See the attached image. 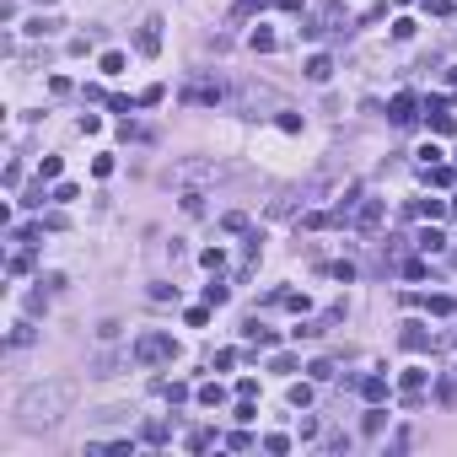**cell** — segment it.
I'll list each match as a JSON object with an SVG mask.
<instances>
[{
  "mask_svg": "<svg viewBox=\"0 0 457 457\" xmlns=\"http://www.w3.org/2000/svg\"><path fill=\"white\" fill-rule=\"evenodd\" d=\"M70 404H76V382H65V376L33 382V388H22V398H17V425L22 431H54V425L70 415Z\"/></svg>",
  "mask_w": 457,
  "mask_h": 457,
  "instance_id": "6da1fadb",
  "label": "cell"
},
{
  "mask_svg": "<svg viewBox=\"0 0 457 457\" xmlns=\"http://www.w3.org/2000/svg\"><path fill=\"white\" fill-rule=\"evenodd\" d=\"M231 108H242V113H248V119H258V113H264V108H269V113H280V108H285V97H280V92H274V86L242 81V86H237V92H231Z\"/></svg>",
  "mask_w": 457,
  "mask_h": 457,
  "instance_id": "7a4b0ae2",
  "label": "cell"
},
{
  "mask_svg": "<svg viewBox=\"0 0 457 457\" xmlns=\"http://www.w3.org/2000/svg\"><path fill=\"white\" fill-rule=\"evenodd\" d=\"M135 360H140V366H167V360H178V339H172V333L167 329H151V333H140V339H135Z\"/></svg>",
  "mask_w": 457,
  "mask_h": 457,
  "instance_id": "3957f363",
  "label": "cell"
},
{
  "mask_svg": "<svg viewBox=\"0 0 457 457\" xmlns=\"http://www.w3.org/2000/svg\"><path fill=\"white\" fill-rule=\"evenodd\" d=\"M339 22H344V0H317L312 17L301 22V38H329Z\"/></svg>",
  "mask_w": 457,
  "mask_h": 457,
  "instance_id": "277c9868",
  "label": "cell"
},
{
  "mask_svg": "<svg viewBox=\"0 0 457 457\" xmlns=\"http://www.w3.org/2000/svg\"><path fill=\"white\" fill-rule=\"evenodd\" d=\"M333 323H344V301H339V307H329L323 317H307V323H296V329H291V339H296V344H301V339H323V333H329Z\"/></svg>",
  "mask_w": 457,
  "mask_h": 457,
  "instance_id": "5b68a950",
  "label": "cell"
},
{
  "mask_svg": "<svg viewBox=\"0 0 457 457\" xmlns=\"http://www.w3.org/2000/svg\"><path fill=\"white\" fill-rule=\"evenodd\" d=\"M398 344H404L409 355H425V350H436V333L425 329V323H415V317H409V323H404V333H398Z\"/></svg>",
  "mask_w": 457,
  "mask_h": 457,
  "instance_id": "8992f818",
  "label": "cell"
},
{
  "mask_svg": "<svg viewBox=\"0 0 457 457\" xmlns=\"http://www.w3.org/2000/svg\"><path fill=\"white\" fill-rule=\"evenodd\" d=\"M183 103L215 108V103H226V92H221V81H188V86H183Z\"/></svg>",
  "mask_w": 457,
  "mask_h": 457,
  "instance_id": "52a82bcc",
  "label": "cell"
},
{
  "mask_svg": "<svg viewBox=\"0 0 457 457\" xmlns=\"http://www.w3.org/2000/svg\"><path fill=\"white\" fill-rule=\"evenodd\" d=\"M382 226V199H366L360 194V205L350 210V231H376Z\"/></svg>",
  "mask_w": 457,
  "mask_h": 457,
  "instance_id": "ba28073f",
  "label": "cell"
},
{
  "mask_svg": "<svg viewBox=\"0 0 457 457\" xmlns=\"http://www.w3.org/2000/svg\"><path fill=\"white\" fill-rule=\"evenodd\" d=\"M135 49H140L146 60H156V54H162V17H146V22H140V33H135Z\"/></svg>",
  "mask_w": 457,
  "mask_h": 457,
  "instance_id": "9c48e42d",
  "label": "cell"
},
{
  "mask_svg": "<svg viewBox=\"0 0 457 457\" xmlns=\"http://www.w3.org/2000/svg\"><path fill=\"white\" fill-rule=\"evenodd\" d=\"M388 119H393L398 129H409L419 119V97H415V92H398L393 103H388Z\"/></svg>",
  "mask_w": 457,
  "mask_h": 457,
  "instance_id": "30bf717a",
  "label": "cell"
},
{
  "mask_svg": "<svg viewBox=\"0 0 457 457\" xmlns=\"http://www.w3.org/2000/svg\"><path fill=\"white\" fill-rule=\"evenodd\" d=\"M140 441H146V447H167V441H172V425H167V419H146V425H140Z\"/></svg>",
  "mask_w": 457,
  "mask_h": 457,
  "instance_id": "8fae6325",
  "label": "cell"
},
{
  "mask_svg": "<svg viewBox=\"0 0 457 457\" xmlns=\"http://www.w3.org/2000/svg\"><path fill=\"white\" fill-rule=\"evenodd\" d=\"M404 301H409V307H431L436 317H447V312H457V301H452V296H404Z\"/></svg>",
  "mask_w": 457,
  "mask_h": 457,
  "instance_id": "7c38bea8",
  "label": "cell"
},
{
  "mask_svg": "<svg viewBox=\"0 0 457 457\" xmlns=\"http://www.w3.org/2000/svg\"><path fill=\"white\" fill-rule=\"evenodd\" d=\"M242 339H248V344H258V350H269V344H274V329H264L258 317H248V323H242Z\"/></svg>",
  "mask_w": 457,
  "mask_h": 457,
  "instance_id": "4fadbf2b",
  "label": "cell"
},
{
  "mask_svg": "<svg viewBox=\"0 0 457 457\" xmlns=\"http://www.w3.org/2000/svg\"><path fill=\"white\" fill-rule=\"evenodd\" d=\"M447 210H452V199H415V205H409V215H425V221H441Z\"/></svg>",
  "mask_w": 457,
  "mask_h": 457,
  "instance_id": "5bb4252c",
  "label": "cell"
},
{
  "mask_svg": "<svg viewBox=\"0 0 457 457\" xmlns=\"http://www.w3.org/2000/svg\"><path fill=\"white\" fill-rule=\"evenodd\" d=\"M355 388H360V398H366V404H382V398H388V376H360Z\"/></svg>",
  "mask_w": 457,
  "mask_h": 457,
  "instance_id": "9a60e30c",
  "label": "cell"
},
{
  "mask_svg": "<svg viewBox=\"0 0 457 457\" xmlns=\"http://www.w3.org/2000/svg\"><path fill=\"white\" fill-rule=\"evenodd\" d=\"M425 183H436V188H452L457 183V172L447 162H425Z\"/></svg>",
  "mask_w": 457,
  "mask_h": 457,
  "instance_id": "2e32d148",
  "label": "cell"
},
{
  "mask_svg": "<svg viewBox=\"0 0 457 457\" xmlns=\"http://www.w3.org/2000/svg\"><path fill=\"white\" fill-rule=\"evenodd\" d=\"M248 43H253V54H274V49H280V38H274L269 27H253Z\"/></svg>",
  "mask_w": 457,
  "mask_h": 457,
  "instance_id": "e0dca14e",
  "label": "cell"
},
{
  "mask_svg": "<svg viewBox=\"0 0 457 457\" xmlns=\"http://www.w3.org/2000/svg\"><path fill=\"white\" fill-rule=\"evenodd\" d=\"M398 382H404V393H425V382H431V372H425V366H409V372L398 376Z\"/></svg>",
  "mask_w": 457,
  "mask_h": 457,
  "instance_id": "ac0fdd59",
  "label": "cell"
},
{
  "mask_svg": "<svg viewBox=\"0 0 457 457\" xmlns=\"http://www.w3.org/2000/svg\"><path fill=\"white\" fill-rule=\"evenodd\" d=\"M60 27H65L60 17H43V11H38L33 22H27V33H33V38H49V33H60Z\"/></svg>",
  "mask_w": 457,
  "mask_h": 457,
  "instance_id": "d6986e66",
  "label": "cell"
},
{
  "mask_svg": "<svg viewBox=\"0 0 457 457\" xmlns=\"http://www.w3.org/2000/svg\"><path fill=\"white\" fill-rule=\"evenodd\" d=\"M199 404H205V409H221V404H226V388H221V382H205V388H199Z\"/></svg>",
  "mask_w": 457,
  "mask_h": 457,
  "instance_id": "ffe728a7",
  "label": "cell"
},
{
  "mask_svg": "<svg viewBox=\"0 0 457 457\" xmlns=\"http://www.w3.org/2000/svg\"><path fill=\"white\" fill-rule=\"evenodd\" d=\"M329 76H333V60L329 54H312L307 60V81H329Z\"/></svg>",
  "mask_w": 457,
  "mask_h": 457,
  "instance_id": "44dd1931",
  "label": "cell"
},
{
  "mask_svg": "<svg viewBox=\"0 0 457 457\" xmlns=\"http://www.w3.org/2000/svg\"><path fill=\"white\" fill-rule=\"evenodd\" d=\"M415 248H419V253H441V248H447V237H441L436 226H425V231L415 237Z\"/></svg>",
  "mask_w": 457,
  "mask_h": 457,
  "instance_id": "7402d4cb",
  "label": "cell"
},
{
  "mask_svg": "<svg viewBox=\"0 0 457 457\" xmlns=\"http://www.w3.org/2000/svg\"><path fill=\"white\" fill-rule=\"evenodd\" d=\"M425 119H431V135H457V113H447V108H441V113H425Z\"/></svg>",
  "mask_w": 457,
  "mask_h": 457,
  "instance_id": "603a6c76",
  "label": "cell"
},
{
  "mask_svg": "<svg viewBox=\"0 0 457 457\" xmlns=\"http://www.w3.org/2000/svg\"><path fill=\"white\" fill-rule=\"evenodd\" d=\"M178 205H183V215H205V194H199V188H183Z\"/></svg>",
  "mask_w": 457,
  "mask_h": 457,
  "instance_id": "cb8c5ba5",
  "label": "cell"
},
{
  "mask_svg": "<svg viewBox=\"0 0 457 457\" xmlns=\"http://www.w3.org/2000/svg\"><path fill=\"white\" fill-rule=\"evenodd\" d=\"M205 301H210V307H226V301H231V285H226V280H210V285H205Z\"/></svg>",
  "mask_w": 457,
  "mask_h": 457,
  "instance_id": "d4e9b609",
  "label": "cell"
},
{
  "mask_svg": "<svg viewBox=\"0 0 457 457\" xmlns=\"http://www.w3.org/2000/svg\"><path fill=\"white\" fill-rule=\"evenodd\" d=\"M301 226H307V231H329L333 226V210H307V215H301Z\"/></svg>",
  "mask_w": 457,
  "mask_h": 457,
  "instance_id": "484cf974",
  "label": "cell"
},
{
  "mask_svg": "<svg viewBox=\"0 0 457 457\" xmlns=\"http://www.w3.org/2000/svg\"><path fill=\"white\" fill-rule=\"evenodd\" d=\"M183 447H188V452H205V447H215V431H205V425H199V431H188Z\"/></svg>",
  "mask_w": 457,
  "mask_h": 457,
  "instance_id": "4316f807",
  "label": "cell"
},
{
  "mask_svg": "<svg viewBox=\"0 0 457 457\" xmlns=\"http://www.w3.org/2000/svg\"><path fill=\"white\" fill-rule=\"evenodd\" d=\"M199 264H205L210 274H221V269H226V248H205V253H199Z\"/></svg>",
  "mask_w": 457,
  "mask_h": 457,
  "instance_id": "83f0119b",
  "label": "cell"
},
{
  "mask_svg": "<svg viewBox=\"0 0 457 457\" xmlns=\"http://www.w3.org/2000/svg\"><path fill=\"white\" fill-rule=\"evenodd\" d=\"M6 269H11V280H22V274L33 269V248H22V253H11V264H6Z\"/></svg>",
  "mask_w": 457,
  "mask_h": 457,
  "instance_id": "f1b7e54d",
  "label": "cell"
},
{
  "mask_svg": "<svg viewBox=\"0 0 457 457\" xmlns=\"http://www.w3.org/2000/svg\"><path fill=\"white\" fill-rule=\"evenodd\" d=\"M124 54H119V49H108V54H103V60H97V70H103V76H119V70H124Z\"/></svg>",
  "mask_w": 457,
  "mask_h": 457,
  "instance_id": "f546056e",
  "label": "cell"
},
{
  "mask_svg": "<svg viewBox=\"0 0 457 457\" xmlns=\"http://www.w3.org/2000/svg\"><path fill=\"white\" fill-rule=\"evenodd\" d=\"M285 398H291V409H307V404H312V382H291V393H285Z\"/></svg>",
  "mask_w": 457,
  "mask_h": 457,
  "instance_id": "4dcf8cb0",
  "label": "cell"
},
{
  "mask_svg": "<svg viewBox=\"0 0 457 457\" xmlns=\"http://www.w3.org/2000/svg\"><path fill=\"white\" fill-rule=\"evenodd\" d=\"M274 124L285 129V135H301V113H291V108H280V113H274Z\"/></svg>",
  "mask_w": 457,
  "mask_h": 457,
  "instance_id": "1f68e13d",
  "label": "cell"
},
{
  "mask_svg": "<svg viewBox=\"0 0 457 457\" xmlns=\"http://www.w3.org/2000/svg\"><path fill=\"white\" fill-rule=\"evenodd\" d=\"M382 425H388V409H382V404H372V409H366V436H376Z\"/></svg>",
  "mask_w": 457,
  "mask_h": 457,
  "instance_id": "d6a6232c",
  "label": "cell"
},
{
  "mask_svg": "<svg viewBox=\"0 0 457 457\" xmlns=\"http://www.w3.org/2000/svg\"><path fill=\"white\" fill-rule=\"evenodd\" d=\"M264 6H274V0H237V6H231V17L242 22V17H253V11H264Z\"/></svg>",
  "mask_w": 457,
  "mask_h": 457,
  "instance_id": "836d02e7",
  "label": "cell"
},
{
  "mask_svg": "<svg viewBox=\"0 0 457 457\" xmlns=\"http://www.w3.org/2000/svg\"><path fill=\"white\" fill-rule=\"evenodd\" d=\"M221 226H226V231H248V210H226Z\"/></svg>",
  "mask_w": 457,
  "mask_h": 457,
  "instance_id": "e575fe53",
  "label": "cell"
},
{
  "mask_svg": "<svg viewBox=\"0 0 457 457\" xmlns=\"http://www.w3.org/2000/svg\"><path fill=\"white\" fill-rule=\"evenodd\" d=\"M60 156H43V162H38V178H43V183H54V178H60Z\"/></svg>",
  "mask_w": 457,
  "mask_h": 457,
  "instance_id": "d590c367",
  "label": "cell"
},
{
  "mask_svg": "<svg viewBox=\"0 0 457 457\" xmlns=\"http://www.w3.org/2000/svg\"><path fill=\"white\" fill-rule=\"evenodd\" d=\"M425 274H431L425 258H404V280H425Z\"/></svg>",
  "mask_w": 457,
  "mask_h": 457,
  "instance_id": "8d00e7d4",
  "label": "cell"
},
{
  "mask_svg": "<svg viewBox=\"0 0 457 457\" xmlns=\"http://www.w3.org/2000/svg\"><path fill=\"white\" fill-rule=\"evenodd\" d=\"M415 33H419V22H415V17H398V22H393V38H398V43L415 38Z\"/></svg>",
  "mask_w": 457,
  "mask_h": 457,
  "instance_id": "74e56055",
  "label": "cell"
},
{
  "mask_svg": "<svg viewBox=\"0 0 457 457\" xmlns=\"http://www.w3.org/2000/svg\"><path fill=\"white\" fill-rule=\"evenodd\" d=\"M210 366H215V372H231V366H237V350H215V355H210Z\"/></svg>",
  "mask_w": 457,
  "mask_h": 457,
  "instance_id": "f35d334b",
  "label": "cell"
},
{
  "mask_svg": "<svg viewBox=\"0 0 457 457\" xmlns=\"http://www.w3.org/2000/svg\"><path fill=\"white\" fill-rule=\"evenodd\" d=\"M221 447H231V452H248V447H253V436H248V431H231V436L221 441Z\"/></svg>",
  "mask_w": 457,
  "mask_h": 457,
  "instance_id": "ab89813d",
  "label": "cell"
},
{
  "mask_svg": "<svg viewBox=\"0 0 457 457\" xmlns=\"http://www.w3.org/2000/svg\"><path fill=\"white\" fill-rule=\"evenodd\" d=\"M22 344H33V323H17V329H11V350H22Z\"/></svg>",
  "mask_w": 457,
  "mask_h": 457,
  "instance_id": "60d3db41",
  "label": "cell"
},
{
  "mask_svg": "<svg viewBox=\"0 0 457 457\" xmlns=\"http://www.w3.org/2000/svg\"><path fill=\"white\" fill-rule=\"evenodd\" d=\"M264 452H274V457L291 452V436H280V431H274V436H264Z\"/></svg>",
  "mask_w": 457,
  "mask_h": 457,
  "instance_id": "b9f144b4",
  "label": "cell"
},
{
  "mask_svg": "<svg viewBox=\"0 0 457 457\" xmlns=\"http://www.w3.org/2000/svg\"><path fill=\"white\" fill-rule=\"evenodd\" d=\"M162 398H172V404H183V398H188V382H162Z\"/></svg>",
  "mask_w": 457,
  "mask_h": 457,
  "instance_id": "7bdbcfd3",
  "label": "cell"
},
{
  "mask_svg": "<svg viewBox=\"0 0 457 457\" xmlns=\"http://www.w3.org/2000/svg\"><path fill=\"white\" fill-rule=\"evenodd\" d=\"M70 199H81V188H76V183H60V188H54V205H70Z\"/></svg>",
  "mask_w": 457,
  "mask_h": 457,
  "instance_id": "ee69618b",
  "label": "cell"
},
{
  "mask_svg": "<svg viewBox=\"0 0 457 457\" xmlns=\"http://www.w3.org/2000/svg\"><path fill=\"white\" fill-rule=\"evenodd\" d=\"M307 372H312V382H329V376H333V360H312Z\"/></svg>",
  "mask_w": 457,
  "mask_h": 457,
  "instance_id": "f6af8a7d",
  "label": "cell"
},
{
  "mask_svg": "<svg viewBox=\"0 0 457 457\" xmlns=\"http://www.w3.org/2000/svg\"><path fill=\"white\" fill-rule=\"evenodd\" d=\"M108 108H113V113H135V108H140V97H108Z\"/></svg>",
  "mask_w": 457,
  "mask_h": 457,
  "instance_id": "bcb514c9",
  "label": "cell"
},
{
  "mask_svg": "<svg viewBox=\"0 0 457 457\" xmlns=\"http://www.w3.org/2000/svg\"><path fill=\"white\" fill-rule=\"evenodd\" d=\"M329 274H333V280H355V264H350V258H339V264H329Z\"/></svg>",
  "mask_w": 457,
  "mask_h": 457,
  "instance_id": "7dc6e473",
  "label": "cell"
},
{
  "mask_svg": "<svg viewBox=\"0 0 457 457\" xmlns=\"http://www.w3.org/2000/svg\"><path fill=\"white\" fill-rule=\"evenodd\" d=\"M452 6H457V0H425V11H431V17H452Z\"/></svg>",
  "mask_w": 457,
  "mask_h": 457,
  "instance_id": "c3c4849f",
  "label": "cell"
},
{
  "mask_svg": "<svg viewBox=\"0 0 457 457\" xmlns=\"http://www.w3.org/2000/svg\"><path fill=\"white\" fill-rule=\"evenodd\" d=\"M43 199H54V194H43V183H38V188H27V199H22V205H27V210H38Z\"/></svg>",
  "mask_w": 457,
  "mask_h": 457,
  "instance_id": "681fc988",
  "label": "cell"
},
{
  "mask_svg": "<svg viewBox=\"0 0 457 457\" xmlns=\"http://www.w3.org/2000/svg\"><path fill=\"white\" fill-rule=\"evenodd\" d=\"M205 323H210V301H205V307H194V312H188V329H205Z\"/></svg>",
  "mask_w": 457,
  "mask_h": 457,
  "instance_id": "f907efd6",
  "label": "cell"
},
{
  "mask_svg": "<svg viewBox=\"0 0 457 457\" xmlns=\"http://www.w3.org/2000/svg\"><path fill=\"white\" fill-rule=\"evenodd\" d=\"M92 178H113V156H97V162H92Z\"/></svg>",
  "mask_w": 457,
  "mask_h": 457,
  "instance_id": "816d5d0a",
  "label": "cell"
},
{
  "mask_svg": "<svg viewBox=\"0 0 457 457\" xmlns=\"http://www.w3.org/2000/svg\"><path fill=\"white\" fill-rule=\"evenodd\" d=\"M151 301H178V285H151Z\"/></svg>",
  "mask_w": 457,
  "mask_h": 457,
  "instance_id": "f5cc1de1",
  "label": "cell"
},
{
  "mask_svg": "<svg viewBox=\"0 0 457 457\" xmlns=\"http://www.w3.org/2000/svg\"><path fill=\"white\" fill-rule=\"evenodd\" d=\"M274 6H280V11H301V0H274Z\"/></svg>",
  "mask_w": 457,
  "mask_h": 457,
  "instance_id": "db71d44e",
  "label": "cell"
},
{
  "mask_svg": "<svg viewBox=\"0 0 457 457\" xmlns=\"http://www.w3.org/2000/svg\"><path fill=\"white\" fill-rule=\"evenodd\" d=\"M43 6H54V0H38V11H43Z\"/></svg>",
  "mask_w": 457,
  "mask_h": 457,
  "instance_id": "11a10c76",
  "label": "cell"
},
{
  "mask_svg": "<svg viewBox=\"0 0 457 457\" xmlns=\"http://www.w3.org/2000/svg\"><path fill=\"white\" fill-rule=\"evenodd\" d=\"M452 86H457V65H452Z\"/></svg>",
  "mask_w": 457,
  "mask_h": 457,
  "instance_id": "9f6ffc18",
  "label": "cell"
},
{
  "mask_svg": "<svg viewBox=\"0 0 457 457\" xmlns=\"http://www.w3.org/2000/svg\"><path fill=\"white\" fill-rule=\"evenodd\" d=\"M452 215H457V194H452Z\"/></svg>",
  "mask_w": 457,
  "mask_h": 457,
  "instance_id": "6f0895ef",
  "label": "cell"
},
{
  "mask_svg": "<svg viewBox=\"0 0 457 457\" xmlns=\"http://www.w3.org/2000/svg\"><path fill=\"white\" fill-rule=\"evenodd\" d=\"M452 162H457V151H452Z\"/></svg>",
  "mask_w": 457,
  "mask_h": 457,
  "instance_id": "680465c9",
  "label": "cell"
}]
</instances>
